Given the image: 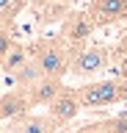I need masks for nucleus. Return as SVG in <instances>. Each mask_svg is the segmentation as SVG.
Returning a JSON list of instances; mask_svg holds the SVG:
<instances>
[{
	"mask_svg": "<svg viewBox=\"0 0 127 133\" xmlns=\"http://www.w3.org/2000/svg\"><path fill=\"white\" fill-rule=\"evenodd\" d=\"M14 3H17V8H19V11H22V8L28 6V0H14Z\"/></svg>",
	"mask_w": 127,
	"mask_h": 133,
	"instance_id": "17",
	"label": "nucleus"
},
{
	"mask_svg": "<svg viewBox=\"0 0 127 133\" xmlns=\"http://www.w3.org/2000/svg\"><path fill=\"white\" fill-rule=\"evenodd\" d=\"M53 3H61V6H66V8H69V6H75V0H53Z\"/></svg>",
	"mask_w": 127,
	"mask_h": 133,
	"instance_id": "16",
	"label": "nucleus"
},
{
	"mask_svg": "<svg viewBox=\"0 0 127 133\" xmlns=\"http://www.w3.org/2000/svg\"><path fill=\"white\" fill-rule=\"evenodd\" d=\"M72 133H100V125L88 122V125H83V128H77V130H72Z\"/></svg>",
	"mask_w": 127,
	"mask_h": 133,
	"instance_id": "14",
	"label": "nucleus"
},
{
	"mask_svg": "<svg viewBox=\"0 0 127 133\" xmlns=\"http://www.w3.org/2000/svg\"><path fill=\"white\" fill-rule=\"evenodd\" d=\"M77 100L83 108H108L127 103V81L122 78H102L77 86Z\"/></svg>",
	"mask_w": 127,
	"mask_h": 133,
	"instance_id": "2",
	"label": "nucleus"
},
{
	"mask_svg": "<svg viewBox=\"0 0 127 133\" xmlns=\"http://www.w3.org/2000/svg\"><path fill=\"white\" fill-rule=\"evenodd\" d=\"M97 125H100V133H127V114L100 119Z\"/></svg>",
	"mask_w": 127,
	"mask_h": 133,
	"instance_id": "12",
	"label": "nucleus"
},
{
	"mask_svg": "<svg viewBox=\"0 0 127 133\" xmlns=\"http://www.w3.org/2000/svg\"><path fill=\"white\" fill-rule=\"evenodd\" d=\"M39 78H42V69H39V64H36L33 58H31V61L22 66V69H17V72L11 75V81L17 83L19 89H31V86H33Z\"/></svg>",
	"mask_w": 127,
	"mask_h": 133,
	"instance_id": "11",
	"label": "nucleus"
},
{
	"mask_svg": "<svg viewBox=\"0 0 127 133\" xmlns=\"http://www.w3.org/2000/svg\"><path fill=\"white\" fill-rule=\"evenodd\" d=\"M119 78H122V81H127V58H122V61H119Z\"/></svg>",
	"mask_w": 127,
	"mask_h": 133,
	"instance_id": "15",
	"label": "nucleus"
},
{
	"mask_svg": "<svg viewBox=\"0 0 127 133\" xmlns=\"http://www.w3.org/2000/svg\"><path fill=\"white\" fill-rule=\"evenodd\" d=\"M33 111L31 105V97H28V89H9L6 94H0V122H11L17 116Z\"/></svg>",
	"mask_w": 127,
	"mask_h": 133,
	"instance_id": "6",
	"label": "nucleus"
},
{
	"mask_svg": "<svg viewBox=\"0 0 127 133\" xmlns=\"http://www.w3.org/2000/svg\"><path fill=\"white\" fill-rule=\"evenodd\" d=\"M88 14L97 25H113L127 19V0H91Z\"/></svg>",
	"mask_w": 127,
	"mask_h": 133,
	"instance_id": "8",
	"label": "nucleus"
},
{
	"mask_svg": "<svg viewBox=\"0 0 127 133\" xmlns=\"http://www.w3.org/2000/svg\"><path fill=\"white\" fill-rule=\"evenodd\" d=\"M28 53H31V58L39 64L42 75H47V78H61V81H64V75H69L72 47H69L61 36H55V39H36L33 44H28Z\"/></svg>",
	"mask_w": 127,
	"mask_h": 133,
	"instance_id": "1",
	"label": "nucleus"
},
{
	"mask_svg": "<svg viewBox=\"0 0 127 133\" xmlns=\"http://www.w3.org/2000/svg\"><path fill=\"white\" fill-rule=\"evenodd\" d=\"M28 61H31V53H28V47H25V44H19V42H14V44H11V50L6 53V58H3L0 69H3V72L11 78V75L17 72V69H22Z\"/></svg>",
	"mask_w": 127,
	"mask_h": 133,
	"instance_id": "10",
	"label": "nucleus"
},
{
	"mask_svg": "<svg viewBox=\"0 0 127 133\" xmlns=\"http://www.w3.org/2000/svg\"><path fill=\"white\" fill-rule=\"evenodd\" d=\"M0 28H9V25H6V19H3V14H0Z\"/></svg>",
	"mask_w": 127,
	"mask_h": 133,
	"instance_id": "18",
	"label": "nucleus"
},
{
	"mask_svg": "<svg viewBox=\"0 0 127 133\" xmlns=\"http://www.w3.org/2000/svg\"><path fill=\"white\" fill-rule=\"evenodd\" d=\"M11 44H14V33H11V28H0V64H3L6 53L11 50Z\"/></svg>",
	"mask_w": 127,
	"mask_h": 133,
	"instance_id": "13",
	"label": "nucleus"
},
{
	"mask_svg": "<svg viewBox=\"0 0 127 133\" xmlns=\"http://www.w3.org/2000/svg\"><path fill=\"white\" fill-rule=\"evenodd\" d=\"M64 89V81L61 78H47V75H42L39 81L28 89V97H31V105L33 108H39V105H50L53 100L58 97V91Z\"/></svg>",
	"mask_w": 127,
	"mask_h": 133,
	"instance_id": "9",
	"label": "nucleus"
},
{
	"mask_svg": "<svg viewBox=\"0 0 127 133\" xmlns=\"http://www.w3.org/2000/svg\"><path fill=\"white\" fill-rule=\"evenodd\" d=\"M61 125L53 119L50 114H22L17 119H11L6 133H55Z\"/></svg>",
	"mask_w": 127,
	"mask_h": 133,
	"instance_id": "7",
	"label": "nucleus"
},
{
	"mask_svg": "<svg viewBox=\"0 0 127 133\" xmlns=\"http://www.w3.org/2000/svg\"><path fill=\"white\" fill-rule=\"evenodd\" d=\"M110 64V50L100 42H86L83 47H77L72 53V64H69V75L77 81H94L100 72H105Z\"/></svg>",
	"mask_w": 127,
	"mask_h": 133,
	"instance_id": "3",
	"label": "nucleus"
},
{
	"mask_svg": "<svg viewBox=\"0 0 127 133\" xmlns=\"http://www.w3.org/2000/svg\"><path fill=\"white\" fill-rule=\"evenodd\" d=\"M80 108H83V105H80V100H77V89L64 86V89L58 91V97L47 105V114L64 128V125H69L77 114H80Z\"/></svg>",
	"mask_w": 127,
	"mask_h": 133,
	"instance_id": "5",
	"label": "nucleus"
},
{
	"mask_svg": "<svg viewBox=\"0 0 127 133\" xmlns=\"http://www.w3.org/2000/svg\"><path fill=\"white\" fill-rule=\"evenodd\" d=\"M94 28H97V22H94V17L88 14V11L72 8V11H66V14L61 17V33L58 36L66 42L69 47H72V53H75L77 47H83L86 42H91Z\"/></svg>",
	"mask_w": 127,
	"mask_h": 133,
	"instance_id": "4",
	"label": "nucleus"
}]
</instances>
